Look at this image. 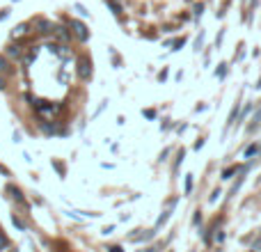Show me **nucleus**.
Wrapping results in <instances>:
<instances>
[{"label":"nucleus","mask_w":261,"mask_h":252,"mask_svg":"<svg viewBox=\"0 0 261 252\" xmlns=\"http://www.w3.org/2000/svg\"><path fill=\"white\" fill-rule=\"evenodd\" d=\"M37 113L44 119H53L55 115H58V106L48 104V101H39V104H37Z\"/></svg>","instance_id":"f257e3e1"},{"label":"nucleus","mask_w":261,"mask_h":252,"mask_svg":"<svg viewBox=\"0 0 261 252\" xmlns=\"http://www.w3.org/2000/svg\"><path fill=\"white\" fill-rule=\"evenodd\" d=\"M71 30H73V35H76L81 41H87V39H90V32H87V28L83 26L81 21H71Z\"/></svg>","instance_id":"f03ea898"},{"label":"nucleus","mask_w":261,"mask_h":252,"mask_svg":"<svg viewBox=\"0 0 261 252\" xmlns=\"http://www.w3.org/2000/svg\"><path fill=\"white\" fill-rule=\"evenodd\" d=\"M90 73H92V62L90 60H83L81 62V78H90Z\"/></svg>","instance_id":"7ed1b4c3"},{"label":"nucleus","mask_w":261,"mask_h":252,"mask_svg":"<svg viewBox=\"0 0 261 252\" xmlns=\"http://www.w3.org/2000/svg\"><path fill=\"white\" fill-rule=\"evenodd\" d=\"M25 32H28V23H21V26H18L16 30L12 32V35H14V37H23V35H25Z\"/></svg>","instance_id":"20e7f679"},{"label":"nucleus","mask_w":261,"mask_h":252,"mask_svg":"<svg viewBox=\"0 0 261 252\" xmlns=\"http://www.w3.org/2000/svg\"><path fill=\"white\" fill-rule=\"evenodd\" d=\"M9 248H7V239H5V234L0 232V252H7Z\"/></svg>","instance_id":"39448f33"},{"label":"nucleus","mask_w":261,"mask_h":252,"mask_svg":"<svg viewBox=\"0 0 261 252\" xmlns=\"http://www.w3.org/2000/svg\"><path fill=\"white\" fill-rule=\"evenodd\" d=\"M234 172H236V167H229V170H225V172H222V179H231V174H234Z\"/></svg>","instance_id":"423d86ee"},{"label":"nucleus","mask_w":261,"mask_h":252,"mask_svg":"<svg viewBox=\"0 0 261 252\" xmlns=\"http://www.w3.org/2000/svg\"><path fill=\"white\" fill-rule=\"evenodd\" d=\"M193 190V174H188V179H186V193H190Z\"/></svg>","instance_id":"0eeeda50"},{"label":"nucleus","mask_w":261,"mask_h":252,"mask_svg":"<svg viewBox=\"0 0 261 252\" xmlns=\"http://www.w3.org/2000/svg\"><path fill=\"white\" fill-rule=\"evenodd\" d=\"M254 152H257V144H250V147H248V152H245V158H250Z\"/></svg>","instance_id":"6e6552de"},{"label":"nucleus","mask_w":261,"mask_h":252,"mask_svg":"<svg viewBox=\"0 0 261 252\" xmlns=\"http://www.w3.org/2000/svg\"><path fill=\"white\" fill-rule=\"evenodd\" d=\"M73 7H76V9H78V12H81V14H83V16H87V14H90V12H85V7H83V5H73Z\"/></svg>","instance_id":"1a4fd4ad"},{"label":"nucleus","mask_w":261,"mask_h":252,"mask_svg":"<svg viewBox=\"0 0 261 252\" xmlns=\"http://www.w3.org/2000/svg\"><path fill=\"white\" fill-rule=\"evenodd\" d=\"M225 67H227V64H220V69H218V78H222V76H225Z\"/></svg>","instance_id":"9d476101"},{"label":"nucleus","mask_w":261,"mask_h":252,"mask_svg":"<svg viewBox=\"0 0 261 252\" xmlns=\"http://www.w3.org/2000/svg\"><path fill=\"white\" fill-rule=\"evenodd\" d=\"M5 69H7V67H5V60L0 58V71H5Z\"/></svg>","instance_id":"9b49d317"},{"label":"nucleus","mask_w":261,"mask_h":252,"mask_svg":"<svg viewBox=\"0 0 261 252\" xmlns=\"http://www.w3.org/2000/svg\"><path fill=\"white\" fill-rule=\"evenodd\" d=\"M110 252H122V248H117V245H113V248H108Z\"/></svg>","instance_id":"f8f14e48"},{"label":"nucleus","mask_w":261,"mask_h":252,"mask_svg":"<svg viewBox=\"0 0 261 252\" xmlns=\"http://www.w3.org/2000/svg\"><path fill=\"white\" fill-rule=\"evenodd\" d=\"M257 87H259V90H261V81H259V85H257Z\"/></svg>","instance_id":"ddd939ff"},{"label":"nucleus","mask_w":261,"mask_h":252,"mask_svg":"<svg viewBox=\"0 0 261 252\" xmlns=\"http://www.w3.org/2000/svg\"><path fill=\"white\" fill-rule=\"evenodd\" d=\"M252 252H254V250H252Z\"/></svg>","instance_id":"4468645a"}]
</instances>
